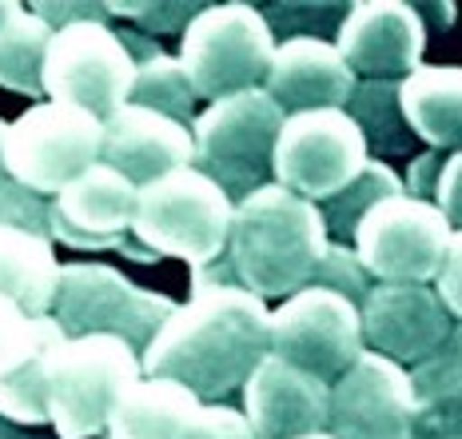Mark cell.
Wrapping results in <instances>:
<instances>
[{
	"instance_id": "obj_12",
	"label": "cell",
	"mask_w": 462,
	"mask_h": 439,
	"mask_svg": "<svg viewBox=\"0 0 462 439\" xmlns=\"http://www.w3.org/2000/svg\"><path fill=\"white\" fill-rule=\"evenodd\" d=\"M367 136L346 117V108L295 112L275 145V184L311 204L331 200L367 168Z\"/></svg>"
},
{
	"instance_id": "obj_35",
	"label": "cell",
	"mask_w": 462,
	"mask_h": 439,
	"mask_svg": "<svg viewBox=\"0 0 462 439\" xmlns=\"http://www.w3.org/2000/svg\"><path fill=\"white\" fill-rule=\"evenodd\" d=\"M32 13L41 16V21H48L52 28H69V24H88V21H108L112 5H96V0H88V5H32Z\"/></svg>"
},
{
	"instance_id": "obj_36",
	"label": "cell",
	"mask_w": 462,
	"mask_h": 439,
	"mask_svg": "<svg viewBox=\"0 0 462 439\" xmlns=\"http://www.w3.org/2000/svg\"><path fill=\"white\" fill-rule=\"evenodd\" d=\"M442 164H447V160H442L439 152L415 156V164H411V176H407V196H415V200H430V204H435Z\"/></svg>"
},
{
	"instance_id": "obj_10",
	"label": "cell",
	"mask_w": 462,
	"mask_h": 439,
	"mask_svg": "<svg viewBox=\"0 0 462 439\" xmlns=\"http://www.w3.org/2000/svg\"><path fill=\"white\" fill-rule=\"evenodd\" d=\"M363 351V308L339 292L303 288L272 312V356L331 388L359 364Z\"/></svg>"
},
{
	"instance_id": "obj_37",
	"label": "cell",
	"mask_w": 462,
	"mask_h": 439,
	"mask_svg": "<svg viewBox=\"0 0 462 439\" xmlns=\"http://www.w3.org/2000/svg\"><path fill=\"white\" fill-rule=\"evenodd\" d=\"M120 41L128 44V52H132V61H136V64L152 61V56H160V44L152 41V36H140V33H120Z\"/></svg>"
},
{
	"instance_id": "obj_33",
	"label": "cell",
	"mask_w": 462,
	"mask_h": 439,
	"mask_svg": "<svg viewBox=\"0 0 462 439\" xmlns=\"http://www.w3.org/2000/svg\"><path fill=\"white\" fill-rule=\"evenodd\" d=\"M435 204H439V212L450 220V228L462 232V152L447 156V164H442Z\"/></svg>"
},
{
	"instance_id": "obj_9",
	"label": "cell",
	"mask_w": 462,
	"mask_h": 439,
	"mask_svg": "<svg viewBox=\"0 0 462 439\" xmlns=\"http://www.w3.org/2000/svg\"><path fill=\"white\" fill-rule=\"evenodd\" d=\"M140 64L128 44L108 24H69L56 28L52 49L44 61V92L56 104H72L108 124L120 108H128L136 89Z\"/></svg>"
},
{
	"instance_id": "obj_19",
	"label": "cell",
	"mask_w": 462,
	"mask_h": 439,
	"mask_svg": "<svg viewBox=\"0 0 462 439\" xmlns=\"http://www.w3.org/2000/svg\"><path fill=\"white\" fill-rule=\"evenodd\" d=\"M104 164L128 176L136 188L196 164V136L188 124L152 108H120L104 124Z\"/></svg>"
},
{
	"instance_id": "obj_30",
	"label": "cell",
	"mask_w": 462,
	"mask_h": 439,
	"mask_svg": "<svg viewBox=\"0 0 462 439\" xmlns=\"http://www.w3.org/2000/svg\"><path fill=\"white\" fill-rule=\"evenodd\" d=\"M208 5H196V0H112L116 16H128L132 24H140L143 33H176L196 21Z\"/></svg>"
},
{
	"instance_id": "obj_23",
	"label": "cell",
	"mask_w": 462,
	"mask_h": 439,
	"mask_svg": "<svg viewBox=\"0 0 462 439\" xmlns=\"http://www.w3.org/2000/svg\"><path fill=\"white\" fill-rule=\"evenodd\" d=\"M60 272L64 264L56 260L48 236L0 224V295L21 304L28 316H52Z\"/></svg>"
},
{
	"instance_id": "obj_40",
	"label": "cell",
	"mask_w": 462,
	"mask_h": 439,
	"mask_svg": "<svg viewBox=\"0 0 462 439\" xmlns=\"http://www.w3.org/2000/svg\"><path fill=\"white\" fill-rule=\"evenodd\" d=\"M307 439H335L331 432H319V435H307Z\"/></svg>"
},
{
	"instance_id": "obj_25",
	"label": "cell",
	"mask_w": 462,
	"mask_h": 439,
	"mask_svg": "<svg viewBox=\"0 0 462 439\" xmlns=\"http://www.w3.org/2000/svg\"><path fill=\"white\" fill-rule=\"evenodd\" d=\"M52 36V24L41 21L32 8L16 5V13L0 24V89L21 92V97H41Z\"/></svg>"
},
{
	"instance_id": "obj_39",
	"label": "cell",
	"mask_w": 462,
	"mask_h": 439,
	"mask_svg": "<svg viewBox=\"0 0 462 439\" xmlns=\"http://www.w3.org/2000/svg\"><path fill=\"white\" fill-rule=\"evenodd\" d=\"M13 13H16V0H0V24H5Z\"/></svg>"
},
{
	"instance_id": "obj_32",
	"label": "cell",
	"mask_w": 462,
	"mask_h": 439,
	"mask_svg": "<svg viewBox=\"0 0 462 439\" xmlns=\"http://www.w3.org/2000/svg\"><path fill=\"white\" fill-rule=\"evenodd\" d=\"M184 439H259V435H255V427L247 424L244 412L224 407V404H204V412L191 419Z\"/></svg>"
},
{
	"instance_id": "obj_6",
	"label": "cell",
	"mask_w": 462,
	"mask_h": 439,
	"mask_svg": "<svg viewBox=\"0 0 462 439\" xmlns=\"http://www.w3.org/2000/svg\"><path fill=\"white\" fill-rule=\"evenodd\" d=\"M275 49L272 21L247 0H227V5H208L188 24L180 61L196 97L216 104L267 84Z\"/></svg>"
},
{
	"instance_id": "obj_34",
	"label": "cell",
	"mask_w": 462,
	"mask_h": 439,
	"mask_svg": "<svg viewBox=\"0 0 462 439\" xmlns=\"http://www.w3.org/2000/svg\"><path fill=\"white\" fill-rule=\"evenodd\" d=\"M435 284H439V295H442V304H447V312L462 320V232L450 236L447 260H442V272Z\"/></svg>"
},
{
	"instance_id": "obj_15",
	"label": "cell",
	"mask_w": 462,
	"mask_h": 439,
	"mask_svg": "<svg viewBox=\"0 0 462 439\" xmlns=\"http://www.w3.org/2000/svg\"><path fill=\"white\" fill-rule=\"evenodd\" d=\"M69 340L52 316H28L0 295V416L16 424H52L48 416V364Z\"/></svg>"
},
{
	"instance_id": "obj_16",
	"label": "cell",
	"mask_w": 462,
	"mask_h": 439,
	"mask_svg": "<svg viewBox=\"0 0 462 439\" xmlns=\"http://www.w3.org/2000/svg\"><path fill=\"white\" fill-rule=\"evenodd\" d=\"M455 323L439 288L427 284H374L363 304V340L367 351L394 364H427L450 340Z\"/></svg>"
},
{
	"instance_id": "obj_14",
	"label": "cell",
	"mask_w": 462,
	"mask_h": 439,
	"mask_svg": "<svg viewBox=\"0 0 462 439\" xmlns=\"http://www.w3.org/2000/svg\"><path fill=\"white\" fill-rule=\"evenodd\" d=\"M335 49L363 80H407L422 69L427 21L407 0H359L343 16Z\"/></svg>"
},
{
	"instance_id": "obj_38",
	"label": "cell",
	"mask_w": 462,
	"mask_h": 439,
	"mask_svg": "<svg viewBox=\"0 0 462 439\" xmlns=\"http://www.w3.org/2000/svg\"><path fill=\"white\" fill-rule=\"evenodd\" d=\"M5 140H8V124L0 120V180L8 176V172H5Z\"/></svg>"
},
{
	"instance_id": "obj_7",
	"label": "cell",
	"mask_w": 462,
	"mask_h": 439,
	"mask_svg": "<svg viewBox=\"0 0 462 439\" xmlns=\"http://www.w3.org/2000/svg\"><path fill=\"white\" fill-rule=\"evenodd\" d=\"M104 160V120L72 104L36 100L8 124L5 172L36 196H60Z\"/></svg>"
},
{
	"instance_id": "obj_28",
	"label": "cell",
	"mask_w": 462,
	"mask_h": 439,
	"mask_svg": "<svg viewBox=\"0 0 462 439\" xmlns=\"http://www.w3.org/2000/svg\"><path fill=\"white\" fill-rule=\"evenodd\" d=\"M128 104L163 112V117L184 124L191 112H196V89H191V80L184 72V61H180V56H168V52L143 61L140 72H136V89H132Z\"/></svg>"
},
{
	"instance_id": "obj_26",
	"label": "cell",
	"mask_w": 462,
	"mask_h": 439,
	"mask_svg": "<svg viewBox=\"0 0 462 439\" xmlns=\"http://www.w3.org/2000/svg\"><path fill=\"white\" fill-rule=\"evenodd\" d=\"M399 84L402 80H363L346 104V117L363 128L367 148L387 152V156H402L415 145V132L399 104Z\"/></svg>"
},
{
	"instance_id": "obj_11",
	"label": "cell",
	"mask_w": 462,
	"mask_h": 439,
	"mask_svg": "<svg viewBox=\"0 0 462 439\" xmlns=\"http://www.w3.org/2000/svg\"><path fill=\"white\" fill-rule=\"evenodd\" d=\"M450 236L455 228L439 212V204L391 196L363 216L355 252L379 284H430L442 272Z\"/></svg>"
},
{
	"instance_id": "obj_20",
	"label": "cell",
	"mask_w": 462,
	"mask_h": 439,
	"mask_svg": "<svg viewBox=\"0 0 462 439\" xmlns=\"http://www.w3.org/2000/svg\"><path fill=\"white\" fill-rule=\"evenodd\" d=\"M267 92L287 117L295 112H327L346 108L355 97V72L343 61V52L323 36H287L275 49Z\"/></svg>"
},
{
	"instance_id": "obj_1",
	"label": "cell",
	"mask_w": 462,
	"mask_h": 439,
	"mask_svg": "<svg viewBox=\"0 0 462 439\" xmlns=\"http://www.w3.org/2000/svg\"><path fill=\"white\" fill-rule=\"evenodd\" d=\"M272 356V312L244 284H191V300L143 351V376L176 379L204 404L231 396Z\"/></svg>"
},
{
	"instance_id": "obj_18",
	"label": "cell",
	"mask_w": 462,
	"mask_h": 439,
	"mask_svg": "<svg viewBox=\"0 0 462 439\" xmlns=\"http://www.w3.org/2000/svg\"><path fill=\"white\" fill-rule=\"evenodd\" d=\"M244 407L259 439H307L331 424V384L267 356L244 384Z\"/></svg>"
},
{
	"instance_id": "obj_21",
	"label": "cell",
	"mask_w": 462,
	"mask_h": 439,
	"mask_svg": "<svg viewBox=\"0 0 462 439\" xmlns=\"http://www.w3.org/2000/svg\"><path fill=\"white\" fill-rule=\"evenodd\" d=\"M399 104L411 132L427 140L430 152H462V69L422 64L399 84Z\"/></svg>"
},
{
	"instance_id": "obj_22",
	"label": "cell",
	"mask_w": 462,
	"mask_h": 439,
	"mask_svg": "<svg viewBox=\"0 0 462 439\" xmlns=\"http://www.w3.org/2000/svg\"><path fill=\"white\" fill-rule=\"evenodd\" d=\"M204 399L176 379H148L124 391L108 419V439H184Z\"/></svg>"
},
{
	"instance_id": "obj_31",
	"label": "cell",
	"mask_w": 462,
	"mask_h": 439,
	"mask_svg": "<svg viewBox=\"0 0 462 439\" xmlns=\"http://www.w3.org/2000/svg\"><path fill=\"white\" fill-rule=\"evenodd\" d=\"M0 224L21 228V232L32 236H52V204H44L32 188L5 176L0 180Z\"/></svg>"
},
{
	"instance_id": "obj_8",
	"label": "cell",
	"mask_w": 462,
	"mask_h": 439,
	"mask_svg": "<svg viewBox=\"0 0 462 439\" xmlns=\"http://www.w3.org/2000/svg\"><path fill=\"white\" fill-rule=\"evenodd\" d=\"M171 316H176V304L168 295L140 288L108 264H64L60 292L52 304V320L69 340L116 336L132 343L140 356Z\"/></svg>"
},
{
	"instance_id": "obj_29",
	"label": "cell",
	"mask_w": 462,
	"mask_h": 439,
	"mask_svg": "<svg viewBox=\"0 0 462 439\" xmlns=\"http://www.w3.org/2000/svg\"><path fill=\"white\" fill-rule=\"evenodd\" d=\"M311 288H327V292H339L346 295L351 304H367V295H371V272L363 268V260H359V252L355 248H346V244H335L323 252V260H319V268H315L311 276Z\"/></svg>"
},
{
	"instance_id": "obj_4",
	"label": "cell",
	"mask_w": 462,
	"mask_h": 439,
	"mask_svg": "<svg viewBox=\"0 0 462 439\" xmlns=\"http://www.w3.org/2000/svg\"><path fill=\"white\" fill-rule=\"evenodd\" d=\"M143 379V356L116 336L64 340L48 364V416L60 439L108 432L124 391Z\"/></svg>"
},
{
	"instance_id": "obj_13",
	"label": "cell",
	"mask_w": 462,
	"mask_h": 439,
	"mask_svg": "<svg viewBox=\"0 0 462 439\" xmlns=\"http://www.w3.org/2000/svg\"><path fill=\"white\" fill-rule=\"evenodd\" d=\"M415 416L411 371L379 351H363L359 364L331 388L327 432L335 439H415Z\"/></svg>"
},
{
	"instance_id": "obj_5",
	"label": "cell",
	"mask_w": 462,
	"mask_h": 439,
	"mask_svg": "<svg viewBox=\"0 0 462 439\" xmlns=\"http://www.w3.org/2000/svg\"><path fill=\"white\" fill-rule=\"evenodd\" d=\"M283 124L287 112L272 100L267 89L236 92V97L208 104L191 128L196 168L239 204L259 188H267V176H275V145Z\"/></svg>"
},
{
	"instance_id": "obj_27",
	"label": "cell",
	"mask_w": 462,
	"mask_h": 439,
	"mask_svg": "<svg viewBox=\"0 0 462 439\" xmlns=\"http://www.w3.org/2000/svg\"><path fill=\"white\" fill-rule=\"evenodd\" d=\"M391 196H407V184L399 180V172H394L391 164H383V160H367V168H363L339 196L323 200V220H327L331 240L335 244L355 240L363 216H367L374 204L391 200Z\"/></svg>"
},
{
	"instance_id": "obj_2",
	"label": "cell",
	"mask_w": 462,
	"mask_h": 439,
	"mask_svg": "<svg viewBox=\"0 0 462 439\" xmlns=\"http://www.w3.org/2000/svg\"><path fill=\"white\" fill-rule=\"evenodd\" d=\"M331 248L323 208L287 192L283 184H267L236 204L227 260L236 280L259 300H275L311 288L323 252Z\"/></svg>"
},
{
	"instance_id": "obj_24",
	"label": "cell",
	"mask_w": 462,
	"mask_h": 439,
	"mask_svg": "<svg viewBox=\"0 0 462 439\" xmlns=\"http://www.w3.org/2000/svg\"><path fill=\"white\" fill-rule=\"evenodd\" d=\"M419 399L415 439H462V323L427 364L411 371Z\"/></svg>"
},
{
	"instance_id": "obj_3",
	"label": "cell",
	"mask_w": 462,
	"mask_h": 439,
	"mask_svg": "<svg viewBox=\"0 0 462 439\" xmlns=\"http://www.w3.org/2000/svg\"><path fill=\"white\" fill-rule=\"evenodd\" d=\"M236 200L196 164L140 188L132 240L152 256H176L191 268H208L227 252Z\"/></svg>"
},
{
	"instance_id": "obj_17",
	"label": "cell",
	"mask_w": 462,
	"mask_h": 439,
	"mask_svg": "<svg viewBox=\"0 0 462 439\" xmlns=\"http://www.w3.org/2000/svg\"><path fill=\"white\" fill-rule=\"evenodd\" d=\"M136 200L140 188L100 160L52 200V236L80 252H124V236L136 224Z\"/></svg>"
}]
</instances>
